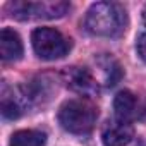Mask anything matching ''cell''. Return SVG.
Returning <instances> with one entry per match:
<instances>
[{
  "label": "cell",
  "instance_id": "8fae6325",
  "mask_svg": "<svg viewBox=\"0 0 146 146\" xmlns=\"http://www.w3.org/2000/svg\"><path fill=\"white\" fill-rule=\"evenodd\" d=\"M45 139L40 131H17L11 137V146H45Z\"/></svg>",
  "mask_w": 146,
  "mask_h": 146
},
{
  "label": "cell",
  "instance_id": "277c9868",
  "mask_svg": "<svg viewBox=\"0 0 146 146\" xmlns=\"http://www.w3.org/2000/svg\"><path fill=\"white\" fill-rule=\"evenodd\" d=\"M33 48L36 55L43 60L62 58L70 50V40H67L60 31L53 28H38L31 36Z\"/></svg>",
  "mask_w": 146,
  "mask_h": 146
},
{
  "label": "cell",
  "instance_id": "3957f363",
  "mask_svg": "<svg viewBox=\"0 0 146 146\" xmlns=\"http://www.w3.org/2000/svg\"><path fill=\"white\" fill-rule=\"evenodd\" d=\"M11 16L19 21L29 19H58L67 14L69 2L64 0H43V2H11Z\"/></svg>",
  "mask_w": 146,
  "mask_h": 146
},
{
  "label": "cell",
  "instance_id": "6da1fadb",
  "mask_svg": "<svg viewBox=\"0 0 146 146\" xmlns=\"http://www.w3.org/2000/svg\"><path fill=\"white\" fill-rule=\"evenodd\" d=\"M127 24V16L122 5L115 2H96L90 7L84 28L95 36H119Z\"/></svg>",
  "mask_w": 146,
  "mask_h": 146
},
{
  "label": "cell",
  "instance_id": "5bb4252c",
  "mask_svg": "<svg viewBox=\"0 0 146 146\" xmlns=\"http://www.w3.org/2000/svg\"><path fill=\"white\" fill-rule=\"evenodd\" d=\"M144 17H146V11H144Z\"/></svg>",
  "mask_w": 146,
  "mask_h": 146
},
{
  "label": "cell",
  "instance_id": "7c38bea8",
  "mask_svg": "<svg viewBox=\"0 0 146 146\" xmlns=\"http://www.w3.org/2000/svg\"><path fill=\"white\" fill-rule=\"evenodd\" d=\"M136 50H137V55L146 62V31L141 33L137 36V41H136Z\"/></svg>",
  "mask_w": 146,
  "mask_h": 146
},
{
  "label": "cell",
  "instance_id": "4fadbf2b",
  "mask_svg": "<svg viewBox=\"0 0 146 146\" xmlns=\"http://www.w3.org/2000/svg\"><path fill=\"white\" fill-rule=\"evenodd\" d=\"M139 120L146 124V102H144V103H143V107H141V112H139Z\"/></svg>",
  "mask_w": 146,
  "mask_h": 146
},
{
  "label": "cell",
  "instance_id": "5b68a950",
  "mask_svg": "<svg viewBox=\"0 0 146 146\" xmlns=\"http://www.w3.org/2000/svg\"><path fill=\"white\" fill-rule=\"evenodd\" d=\"M64 81L67 83V86L76 91L83 96H88V98H93V96H98L100 93V86L96 83V79L93 78V74L84 69V67H67L64 72Z\"/></svg>",
  "mask_w": 146,
  "mask_h": 146
},
{
  "label": "cell",
  "instance_id": "52a82bcc",
  "mask_svg": "<svg viewBox=\"0 0 146 146\" xmlns=\"http://www.w3.org/2000/svg\"><path fill=\"white\" fill-rule=\"evenodd\" d=\"M134 137V131L129 124L125 122H108V125H105L102 139L105 146H125L132 141Z\"/></svg>",
  "mask_w": 146,
  "mask_h": 146
},
{
  "label": "cell",
  "instance_id": "7a4b0ae2",
  "mask_svg": "<svg viewBox=\"0 0 146 146\" xmlns=\"http://www.w3.org/2000/svg\"><path fill=\"white\" fill-rule=\"evenodd\" d=\"M98 110L83 100H69L58 110L60 125L72 134H88L96 122Z\"/></svg>",
  "mask_w": 146,
  "mask_h": 146
},
{
  "label": "cell",
  "instance_id": "8992f818",
  "mask_svg": "<svg viewBox=\"0 0 146 146\" xmlns=\"http://www.w3.org/2000/svg\"><path fill=\"white\" fill-rule=\"evenodd\" d=\"M28 107V95L21 93L19 90H7L2 91V115L5 119H17L24 113Z\"/></svg>",
  "mask_w": 146,
  "mask_h": 146
},
{
  "label": "cell",
  "instance_id": "30bf717a",
  "mask_svg": "<svg viewBox=\"0 0 146 146\" xmlns=\"http://www.w3.org/2000/svg\"><path fill=\"white\" fill-rule=\"evenodd\" d=\"M96 65L100 67L102 74H103V83L107 86H115L120 78H122V69L119 65V62L112 57V55H102L96 60Z\"/></svg>",
  "mask_w": 146,
  "mask_h": 146
},
{
  "label": "cell",
  "instance_id": "ba28073f",
  "mask_svg": "<svg viewBox=\"0 0 146 146\" xmlns=\"http://www.w3.org/2000/svg\"><path fill=\"white\" fill-rule=\"evenodd\" d=\"M0 57L4 60H19L23 57V41L19 35L9 28L0 33Z\"/></svg>",
  "mask_w": 146,
  "mask_h": 146
},
{
  "label": "cell",
  "instance_id": "9c48e42d",
  "mask_svg": "<svg viewBox=\"0 0 146 146\" xmlns=\"http://www.w3.org/2000/svg\"><path fill=\"white\" fill-rule=\"evenodd\" d=\"M113 110L119 122L129 124L136 115V96L127 90L119 91L113 100Z\"/></svg>",
  "mask_w": 146,
  "mask_h": 146
}]
</instances>
